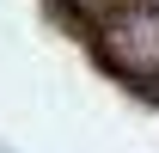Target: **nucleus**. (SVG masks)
Wrapping results in <instances>:
<instances>
[{
  "mask_svg": "<svg viewBox=\"0 0 159 153\" xmlns=\"http://www.w3.org/2000/svg\"><path fill=\"white\" fill-rule=\"evenodd\" d=\"M98 49L104 61L129 80H159V6L147 0H122L98 12Z\"/></svg>",
  "mask_w": 159,
  "mask_h": 153,
  "instance_id": "obj_1",
  "label": "nucleus"
}]
</instances>
